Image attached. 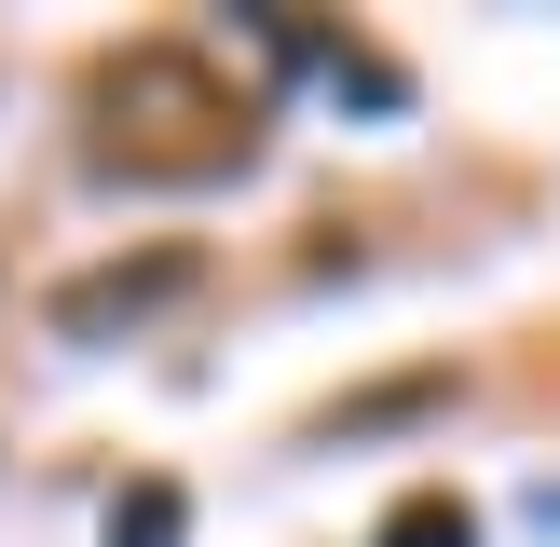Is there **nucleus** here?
<instances>
[{
    "mask_svg": "<svg viewBox=\"0 0 560 547\" xmlns=\"http://www.w3.org/2000/svg\"><path fill=\"white\" fill-rule=\"evenodd\" d=\"M82 109H96V164H109V178H151V191L233 178V164L260 151L246 82H219L191 42H124L96 82H82Z\"/></svg>",
    "mask_w": 560,
    "mask_h": 547,
    "instance_id": "nucleus-1",
    "label": "nucleus"
},
{
    "mask_svg": "<svg viewBox=\"0 0 560 547\" xmlns=\"http://www.w3.org/2000/svg\"><path fill=\"white\" fill-rule=\"evenodd\" d=\"M178 288H191V246H151V260L69 274V288H55V328H69V342H109V328H137L151 301H178Z\"/></svg>",
    "mask_w": 560,
    "mask_h": 547,
    "instance_id": "nucleus-2",
    "label": "nucleus"
},
{
    "mask_svg": "<svg viewBox=\"0 0 560 547\" xmlns=\"http://www.w3.org/2000/svg\"><path fill=\"white\" fill-rule=\"evenodd\" d=\"M109 547H191V492L178 479H124L109 492Z\"/></svg>",
    "mask_w": 560,
    "mask_h": 547,
    "instance_id": "nucleus-3",
    "label": "nucleus"
},
{
    "mask_svg": "<svg viewBox=\"0 0 560 547\" xmlns=\"http://www.w3.org/2000/svg\"><path fill=\"white\" fill-rule=\"evenodd\" d=\"M370 547H479V507H465V492H397Z\"/></svg>",
    "mask_w": 560,
    "mask_h": 547,
    "instance_id": "nucleus-4",
    "label": "nucleus"
}]
</instances>
